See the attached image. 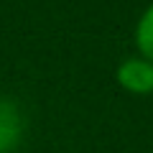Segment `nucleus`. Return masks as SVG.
<instances>
[{"label":"nucleus","mask_w":153,"mask_h":153,"mask_svg":"<svg viewBox=\"0 0 153 153\" xmlns=\"http://www.w3.org/2000/svg\"><path fill=\"white\" fill-rule=\"evenodd\" d=\"M135 49L138 56L153 61V3L140 13L135 23Z\"/></svg>","instance_id":"obj_3"},{"label":"nucleus","mask_w":153,"mask_h":153,"mask_svg":"<svg viewBox=\"0 0 153 153\" xmlns=\"http://www.w3.org/2000/svg\"><path fill=\"white\" fill-rule=\"evenodd\" d=\"M21 140V110L10 100H0V153H10Z\"/></svg>","instance_id":"obj_2"},{"label":"nucleus","mask_w":153,"mask_h":153,"mask_svg":"<svg viewBox=\"0 0 153 153\" xmlns=\"http://www.w3.org/2000/svg\"><path fill=\"white\" fill-rule=\"evenodd\" d=\"M115 79L130 94H153V61L143 56H130L117 64Z\"/></svg>","instance_id":"obj_1"}]
</instances>
